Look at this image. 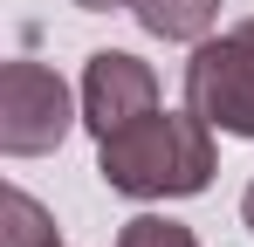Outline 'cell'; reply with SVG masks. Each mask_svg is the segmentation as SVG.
Masks as SVG:
<instances>
[{
	"mask_svg": "<svg viewBox=\"0 0 254 247\" xmlns=\"http://www.w3.org/2000/svg\"><path fill=\"white\" fill-rule=\"evenodd\" d=\"M96 172L124 199H192L220 172L213 124L199 110H144L137 124L96 137Z\"/></svg>",
	"mask_w": 254,
	"mask_h": 247,
	"instance_id": "6da1fadb",
	"label": "cell"
},
{
	"mask_svg": "<svg viewBox=\"0 0 254 247\" xmlns=\"http://www.w3.org/2000/svg\"><path fill=\"white\" fill-rule=\"evenodd\" d=\"M76 124H83V110H76L69 82L55 76L48 62L14 55V62L0 69V151H7V158H42Z\"/></svg>",
	"mask_w": 254,
	"mask_h": 247,
	"instance_id": "7a4b0ae2",
	"label": "cell"
},
{
	"mask_svg": "<svg viewBox=\"0 0 254 247\" xmlns=\"http://www.w3.org/2000/svg\"><path fill=\"white\" fill-rule=\"evenodd\" d=\"M186 110H199L213 130L227 137H254V55L234 35L220 41H192V62H186Z\"/></svg>",
	"mask_w": 254,
	"mask_h": 247,
	"instance_id": "3957f363",
	"label": "cell"
},
{
	"mask_svg": "<svg viewBox=\"0 0 254 247\" xmlns=\"http://www.w3.org/2000/svg\"><path fill=\"white\" fill-rule=\"evenodd\" d=\"M144 110H158V76L151 62H137L130 48H96L83 62V124L96 137L137 124Z\"/></svg>",
	"mask_w": 254,
	"mask_h": 247,
	"instance_id": "277c9868",
	"label": "cell"
},
{
	"mask_svg": "<svg viewBox=\"0 0 254 247\" xmlns=\"http://www.w3.org/2000/svg\"><path fill=\"white\" fill-rule=\"evenodd\" d=\"M137 28L158 41H206L213 21H220V0H137L130 7Z\"/></svg>",
	"mask_w": 254,
	"mask_h": 247,
	"instance_id": "5b68a950",
	"label": "cell"
},
{
	"mask_svg": "<svg viewBox=\"0 0 254 247\" xmlns=\"http://www.w3.org/2000/svg\"><path fill=\"white\" fill-rule=\"evenodd\" d=\"M0 247H62L48 206L35 192H21V185H7V199H0Z\"/></svg>",
	"mask_w": 254,
	"mask_h": 247,
	"instance_id": "8992f818",
	"label": "cell"
},
{
	"mask_svg": "<svg viewBox=\"0 0 254 247\" xmlns=\"http://www.w3.org/2000/svg\"><path fill=\"white\" fill-rule=\"evenodd\" d=\"M117 247H199V234L186 220H165V213H137V220H124Z\"/></svg>",
	"mask_w": 254,
	"mask_h": 247,
	"instance_id": "52a82bcc",
	"label": "cell"
},
{
	"mask_svg": "<svg viewBox=\"0 0 254 247\" xmlns=\"http://www.w3.org/2000/svg\"><path fill=\"white\" fill-rule=\"evenodd\" d=\"M69 7H83V14H110V7H137V0H69Z\"/></svg>",
	"mask_w": 254,
	"mask_h": 247,
	"instance_id": "ba28073f",
	"label": "cell"
},
{
	"mask_svg": "<svg viewBox=\"0 0 254 247\" xmlns=\"http://www.w3.org/2000/svg\"><path fill=\"white\" fill-rule=\"evenodd\" d=\"M234 41H241V48H248V55H254V14H248V21H241V28H234Z\"/></svg>",
	"mask_w": 254,
	"mask_h": 247,
	"instance_id": "9c48e42d",
	"label": "cell"
},
{
	"mask_svg": "<svg viewBox=\"0 0 254 247\" xmlns=\"http://www.w3.org/2000/svg\"><path fill=\"white\" fill-rule=\"evenodd\" d=\"M241 220H248V234H254V179H248V192H241Z\"/></svg>",
	"mask_w": 254,
	"mask_h": 247,
	"instance_id": "30bf717a",
	"label": "cell"
}]
</instances>
